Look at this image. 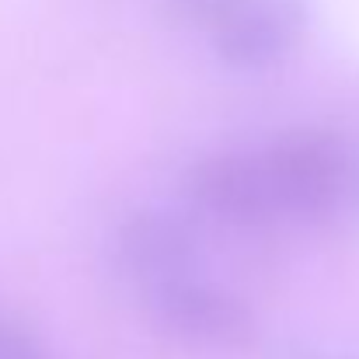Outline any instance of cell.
<instances>
[{
	"mask_svg": "<svg viewBox=\"0 0 359 359\" xmlns=\"http://www.w3.org/2000/svg\"><path fill=\"white\" fill-rule=\"evenodd\" d=\"M0 359H49L32 332L0 318Z\"/></svg>",
	"mask_w": 359,
	"mask_h": 359,
	"instance_id": "7",
	"label": "cell"
},
{
	"mask_svg": "<svg viewBox=\"0 0 359 359\" xmlns=\"http://www.w3.org/2000/svg\"><path fill=\"white\" fill-rule=\"evenodd\" d=\"M154 314L182 339L213 346V349H241L255 339V314L234 293L220 286H206L192 276L161 283L150 290Z\"/></svg>",
	"mask_w": 359,
	"mask_h": 359,
	"instance_id": "2",
	"label": "cell"
},
{
	"mask_svg": "<svg viewBox=\"0 0 359 359\" xmlns=\"http://www.w3.org/2000/svg\"><path fill=\"white\" fill-rule=\"evenodd\" d=\"M276 213L290 217H321L328 213L349 175V157L346 147L332 133L318 129H300L283 136L262 154Z\"/></svg>",
	"mask_w": 359,
	"mask_h": 359,
	"instance_id": "1",
	"label": "cell"
},
{
	"mask_svg": "<svg viewBox=\"0 0 359 359\" xmlns=\"http://www.w3.org/2000/svg\"><path fill=\"white\" fill-rule=\"evenodd\" d=\"M196 258H199V238L175 213L147 210L122 224L119 262L147 290L182 279V276H192Z\"/></svg>",
	"mask_w": 359,
	"mask_h": 359,
	"instance_id": "3",
	"label": "cell"
},
{
	"mask_svg": "<svg viewBox=\"0 0 359 359\" xmlns=\"http://www.w3.org/2000/svg\"><path fill=\"white\" fill-rule=\"evenodd\" d=\"M189 196L227 224H265L276 217L272 185L262 157H210L189 175Z\"/></svg>",
	"mask_w": 359,
	"mask_h": 359,
	"instance_id": "4",
	"label": "cell"
},
{
	"mask_svg": "<svg viewBox=\"0 0 359 359\" xmlns=\"http://www.w3.org/2000/svg\"><path fill=\"white\" fill-rule=\"evenodd\" d=\"M251 0H171V14L192 28H220Z\"/></svg>",
	"mask_w": 359,
	"mask_h": 359,
	"instance_id": "6",
	"label": "cell"
},
{
	"mask_svg": "<svg viewBox=\"0 0 359 359\" xmlns=\"http://www.w3.org/2000/svg\"><path fill=\"white\" fill-rule=\"evenodd\" d=\"M300 35V7L293 0H251L217 28V53L234 70L276 67Z\"/></svg>",
	"mask_w": 359,
	"mask_h": 359,
	"instance_id": "5",
	"label": "cell"
}]
</instances>
